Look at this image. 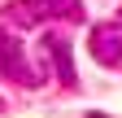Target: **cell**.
<instances>
[{
	"instance_id": "cell-1",
	"label": "cell",
	"mask_w": 122,
	"mask_h": 118,
	"mask_svg": "<svg viewBox=\"0 0 122 118\" xmlns=\"http://www.w3.org/2000/svg\"><path fill=\"white\" fill-rule=\"evenodd\" d=\"M0 75L18 79V83H26V87H39V70L26 66V53L18 48V39H13L9 31H0Z\"/></svg>"
},
{
	"instance_id": "cell-2",
	"label": "cell",
	"mask_w": 122,
	"mask_h": 118,
	"mask_svg": "<svg viewBox=\"0 0 122 118\" xmlns=\"http://www.w3.org/2000/svg\"><path fill=\"white\" fill-rule=\"evenodd\" d=\"M87 48L100 66H118L122 61V22H100L87 35Z\"/></svg>"
},
{
	"instance_id": "cell-3",
	"label": "cell",
	"mask_w": 122,
	"mask_h": 118,
	"mask_svg": "<svg viewBox=\"0 0 122 118\" xmlns=\"http://www.w3.org/2000/svg\"><path fill=\"white\" fill-rule=\"evenodd\" d=\"M44 48H48V57H52V70L61 75V83H66V87H74V61H70V44H66V39H57V35H48V39H44Z\"/></svg>"
},
{
	"instance_id": "cell-4",
	"label": "cell",
	"mask_w": 122,
	"mask_h": 118,
	"mask_svg": "<svg viewBox=\"0 0 122 118\" xmlns=\"http://www.w3.org/2000/svg\"><path fill=\"white\" fill-rule=\"evenodd\" d=\"M9 13H13V22H18V26H39L52 9H48V5H13Z\"/></svg>"
},
{
	"instance_id": "cell-5",
	"label": "cell",
	"mask_w": 122,
	"mask_h": 118,
	"mask_svg": "<svg viewBox=\"0 0 122 118\" xmlns=\"http://www.w3.org/2000/svg\"><path fill=\"white\" fill-rule=\"evenodd\" d=\"M48 9H52V13H66L70 22L83 18V5H79V0H48Z\"/></svg>"
}]
</instances>
